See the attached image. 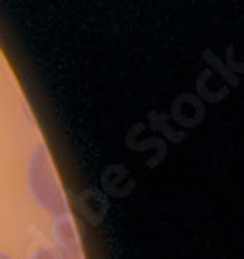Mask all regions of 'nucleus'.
Segmentation results:
<instances>
[{"label": "nucleus", "mask_w": 244, "mask_h": 259, "mask_svg": "<svg viewBox=\"0 0 244 259\" xmlns=\"http://www.w3.org/2000/svg\"><path fill=\"white\" fill-rule=\"evenodd\" d=\"M31 259H79V255H77L70 246L57 244V246H51V248L37 250Z\"/></svg>", "instance_id": "nucleus-1"}, {"label": "nucleus", "mask_w": 244, "mask_h": 259, "mask_svg": "<svg viewBox=\"0 0 244 259\" xmlns=\"http://www.w3.org/2000/svg\"><path fill=\"white\" fill-rule=\"evenodd\" d=\"M0 259H11V257H7V255H3V252H0Z\"/></svg>", "instance_id": "nucleus-2"}]
</instances>
